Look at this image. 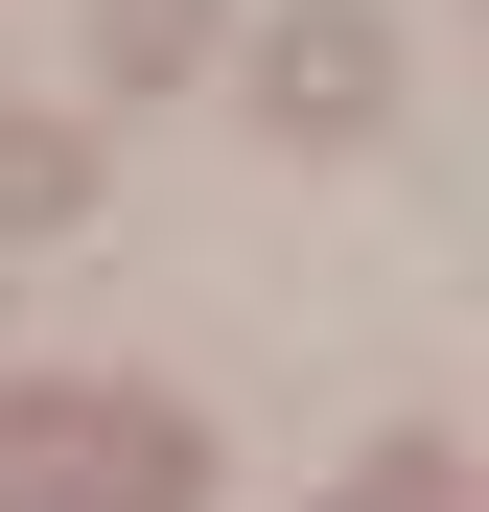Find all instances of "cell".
<instances>
[{
  "instance_id": "1",
  "label": "cell",
  "mask_w": 489,
  "mask_h": 512,
  "mask_svg": "<svg viewBox=\"0 0 489 512\" xmlns=\"http://www.w3.org/2000/svg\"><path fill=\"white\" fill-rule=\"evenodd\" d=\"M0 512H187L163 396H0Z\"/></svg>"
},
{
  "instance_id": "2",
  "label": "cell",
  "mask_w": 489,
  "mask_h": 512,
  "mask_svg": "<svg viewBox=\"0 0 489 512\" xmlns=\"http://www.w3.org/2000/svg\"><path fill=\"white\" fill-rule=\"evenodd\" d=\"M257 117H280V140H373V117H396V24H373V0L257 24Z\"/></svg>"
},
{
  "instance_id": "3",
  "label": "cell",
  "mask_w": 489,
  "mask_h": 512,
  "mask_svg": "<svg viewBox=\"0 0 489 512\" xmlns=\"http://www.w3.org/2000/svg\"><path fill=\"white\" fill-rule=\"evenodd\" d=\"M70 210H94V140H47V117H0V256H24V233H70Z\"/></svg>"
},
{
  "instance_id": "4",
  "label": "cell",
  "mask_w": 489,
  "mask_h": 512,
  "mask_svg": "<svg viewBox=\"0 0 489 512\" xmlns=\"http://www.w3.org/2000/svg\"><path fill=\"white\" fill-rule=\"evenodd\" d=\"M210 24H233V0H94V70L163 94V70H210Z\"/></svg>"
},
{
  "instance_id": "5",
  "label": "cell",
  "mask_w": 489,
  "mask_h": 512,
  "mask_svg": "<svg viewBox=\"0 0 489 512\" xmlns=\"http://www.w3.org/2000/svg\"><path fill=\"white\" fill-rule=\"evenodd\" d=\"M326 512H466V466H443V443H396L373 489H326Z\"/></svg>"
}]
</instances>
